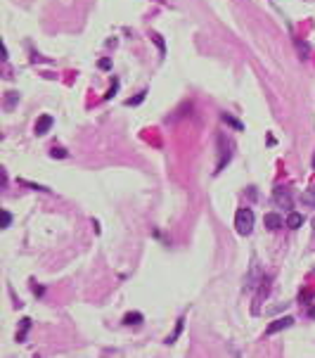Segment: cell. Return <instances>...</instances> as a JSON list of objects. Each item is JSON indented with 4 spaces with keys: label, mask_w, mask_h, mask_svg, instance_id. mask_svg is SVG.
Returning a JSON list of instances; mask_svg holds the SVG:
<instances>
[{
    "label": "cell",
    "mask_w": 315,
    "mask_h": 358,
    "mask_svg": "<svg viewBox=\"0 0 315 358\" xmlns=\"http://www.w3.org/2000/svg\"><path fill=\"white\" fill-rule=\"evenodd\" d=\"M235 228H237V233L240 235L251 233V228H254V211L246 209V207L237 209V214H235Z\"/></svg>",
    "instance_id": "cell-1"
},
{
    "label": "cell",
    "mask_w": 315,
    "mask_h": 358,
    "mask_svg": "<svg viewBox=\"0 0 315 358\" xmlns=\"http://www.w3.org/2000/svg\"><path fill=\"white\" fill-rule=\"evenodd\" d=\"M218 147H221V159H218V164H216V173L221 171L228 161L232 159V143H230V140H225V135L218 138Z\"/></svg>",
    "instance_id": "cell-2"
},
{
    "label": "cell",
    "mask_w": 315,
    "mask_h": 358,
    "mask_svg": "<svg viewBox=\"0 0 315 358\" xmlns=\"http://www.w3.org/2000/svg\"><path fill=\"white\" fill-rule=\"evenodd\" d=\"M273 199H275L278 207H284V209H292V204H294L292 192H289L287 188H275V190H273Z\"/></svg>",
    "instance_id": "cell-3"
},
{
    "label": "cell",
    "mask_w": 315,
    "mask_h": 358,
    "mask_svg": "<svg viewBox=\"0 0 315 358\" xmlns=\"http://www.w3.org/2000/svg\"><path fill=\"white\" fill-rule=\"evenodd\" d=\"M294 325V318L292 316H284V318H278V320H273L268 327H265V332L268 335H275V332H280V330H287V327H292Z\"/></svg>",
    "instance_id": "cell-4"
},
{
    "label": "cell",
    "mask_w": 315,
    "mask_h": 358,
    "mask_svg": "<svg viewBox=\"0 0 315 358\" xmlns=\"http://www.w3.org/2000/svg\"><path fill=\"white\" fill-rule=\"evenodd\" d=\"M50 128H52V116L50 114H43L36 121V135H45Z\"/></svg>",
    "instance_id": "cell-5"
},
{
    "label": "cell",
    "mask_w": 315,
    "mask_h": 358,
    "mask_svg": "<svg viewBox=\"0 0 315 358\" xmlns=\"http://www.w3.org/2000/svg\"><path fill=\"white\" fill-rule=\"evenodd\" d=\"M263 223H265V228H268V230H280V228L284 226L282 216H278V214H265Z\"/></svg>",
    "instance_id": "cell-6"
},
{
    "label": "cell",
    "mask_w": 315,
    "mask_h": 358,
    "mask_svg": "<svg viewBox=\"0 0 315 358\" xmlns=\"http://www.w3.org/2000/svg\"><path fill=\"white\" fill-rule=\"evenodd\" d=\"M284 223H287V228L297 230V228H301V226H303V216L298 214V211H292V214L287 216V221H284Z\"/></svg>",
    "instance_id": "cell-7"
},
{
    "label": "cell",
    "mask_w": 315,
    "mask_h": 358,
    "mask_svg": "<svg viewBox=\"0 0 315 358\" xmlns=\"http://www.w3.org/2000/svg\"><path fill=\"white\" fill-rule=\"evenodd\" d=\"M142 320H145V316H142L140 311H128V313L123 316V325H140Z\"/></svg>",
    "instance_id": "cell-8"
},
{
    "label": "cell",
    "mask_w": 315,
    "mask_h": 358,
    "mask_svg": "<svg viewBox=\"0 0 315 358\" xmlns=\"http://www.w3.org/2000/svg\"><path fill=\"white\" fill-rule=\"evenodd\" d=\"M221 119H223V121H225L228 126L237 128V131H242V128H244V126H242V121H237V119H235L232 114H228V112H223V114H221Z\"/></svg>",
    "instance_id": "cell-9"
},
{
    "label": "cell",
    "mask_w": 315,
    "mask_h": 358,
    "mask_svg": "<svg viewBox=\"0 0 315 358\" xmlns=\"http://www.w3.org/2000/svg\"><path fill=\"white\" fill-rule=\"evenodd\" d=\"M17 100H19V93H15V90L5 93V109H15V105H17Z\"/></svg>",
    "instance_id": "cell-10"
},
{
    "label": "cell",
    "mask_w": 315,
    "mask_h": 358,
    "mask_svg": "<svg viewBox=\"0 0 315 358\" xmlns=\"http://www.w3.org/2000/svg\"><path fill=\"white\" fill-rule=\"evenodd\" d=\"M183 325H185V318H180V320L175 322V332H173L171 337H166V344H173V341L180 337V332H183Z\"/></svg>",
    "instance_id": "cell-11"
},
{
    "label": "cell",
    "mask_w": 315,
    "mask_h": 358,
    "mask_svg": "<svg viewBox=\"0 0 315 358\" xmlns=\"http://www.w3.org/2000/svg\"><path fill=\"white\" fill-rule=\"evenodd\" d=\"M303 204H311V207H315V183L303 192Z\"/></svg>",
    "instance_id": "cell-12"
},
{
    "label": "cell",
    "mask_w": 315,
    "mask_h": 358,
    "mask_svg": "<svg viewBox=\"0 0 315 358\" xmlns=\"http://www.w3.org/2000/svg\"><path fill=\"white\" fill-rule=\"evenodd\" d=\"M29 327H31V320H29V318H24V320H21V330L17 332V341H24L26 332H29Z\"/></svg>",
    "instance_id": "cell-13"
},
{
    "label": "cell",
    "mask_w": 315,
    "mask_h": 358,
    "mask_svg": "<svg viewBox=\"0 0 315 358\" xmlns=\"http://www.w3.org/2000/svg\"><path fill=\"white\" fill-rule=\"evenodd\" d=\"M145 97H147V90H142V93H138L135 97H130V100H126V105H128V107H135V105H140V102H142Z\"/></svg>",
    "instance_id": "cell-14"
},
{
    "label": "cell",
    "mask_w": 315,
    "mask_h": 358,
    "mask_svg": "<svg viewBox=\"0 0 315 358\" xmlns=\"http://www.w3.org/2000/svg\"><path fill=\"white\" fill-rule=\"evenodd\" d=\"M21 185H26V188H31V190H43V192H50L45 185H36V183H31V180H19Z\"/></svg>",
    "instance_id": "cell-15"
},
{
    "label": "cell",
    "mask_w": 315,
    "mask_h": 358,
    "mask_svg": "<svg viewBox=\"0 0 315 358\" xmlns=\"http://www.w3.org/2000/svg\"><path fill=\"white\" fill-rule=\"evenodd\" d=\"M50 154H52V157H59V159H64V157H67V154H69V152H67V150H64V147H52V152H50Z\"/></svg>",
    "instance_id": "cell-16"
},
{
    "label": "cell",
    "mask_w": 315,
    "mask_h": 358,
    "mask_svg": "<svg viewBox=\"0 0 315 358\" xmlns=\"http://www.w3.org/2000/svg\"><path fill=\"white\" fill-rule=\"evenodd\" d=\"M10 223H12V214L2 209V228H10Z\"/></svg>",
    "instance_id": "cell-17"
},
{
    "label": "cell",
    "mask_w": 315,
    "mask_h": 358,
    "mask_svg": "<svg viewBox=\"0 0 315 358\" xmlns=\"http://www.w3.org/2000/svg\"><path fill=\"white\" fill-rule=\"evenodd\" d=\"M152 38H154V43L159 45V50H161V55L166 53V45H164V40H161V36H159V34H152Z\"/></svg>",
    "instance_id": "cell-18"
},
{
    "label": "cell",
    "mask_w": 315,
    "mask_h": 358,
    "mask_svg": "<svg viewBox=\"0 0 315 358\" xmlns=\"http://www.w3.org/2000/svg\"><path fill=\"white\" fill-rule=\"evenodd\" d=\"M116 88H119V81H114V86H111L109 93L105 95V100H109V97H114V93H116Z\"/></svg>",
    "instance_id": "cell-19"
},
{
    "label": "cell",
    "mask_w": 315,
    "mask_h": 358,
    "mask_svg": "<svg viewBox=\"0 0 315 358\" xmlns=\"http://www.w3.org/2000/svg\"><path fill=\"white\" fill-rule=\"evenodd\" d=\"M308 316H311V318H313V320H315V306H313V308H311V311H308Z\"/></svg>",
    "instance_id": "cell-20"
},
{
    "label": "cell",
    "mask_w": 315,
    "mask_h": 358,
    "mask_svg": "<svg viewBox=\"0 0 315 358\" xmlns=\"http://www.w3.org/2000/svg\"><path fill=\"white\" fill-rule=\"evenodd\" d=\"M313 228H315V218H313Z\"/></svg>",
    "instance_id": "cell-21"
},
{
    "label": "cell",
    "mask_w": 315,
    "mask_h": 358,
    "mask_svg": "<svg viewBox=\"0 0 315 358\" xmlns=\"http://www.w3.org/2000/svg\"><path fill=\"white\" fill-rule=\"evenodd\" d=\"M313 166H315V159H313Z\"/></svg>",
    "instance_id": "cell-22"
},
{
    "label": "cell",
    "mask_w": 315,
    "mask_h": 358,
    "mask_svg": "<svg viewBox=\"0 0 315 358\" xmlns=\"http://www.w3.org/2000/svg\"><path fill=\"white\" fill-rule=\"evenodd\" d=\"M159 2H164V0H159Z\"/></svg>",
    "instance_id": "cell-23"
}]
</instances>
